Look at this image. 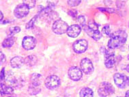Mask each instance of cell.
<instances>
[{
  "instance_id": "cell-1",
  "label": "cell",
  "mask_w": 129,
  "mask_h": 97,
  "mask_svg": "<svg viewBox=\"0 0 129 97\" xmlns=\"http://www.w3.org/2000/svg\"><path fill=\"white\" fill-rule=\"evenodd\" d=\"M126 32L124 30H117L111 34L110 39L108 42V47L110 49L120 48L122 45H124L127 40Z\"/></svg>"
},
{
  "instance_id": "cell-2",
  "label": "cell",
  "mask_w": 129,
  "mask_h": 97,
  "mask_svg": "<svg viewBox=\"0 0 129 97\" xmlns=\"http://www.w3.org/2000/svg\"><path fill=\"white\" fill-rule=\"evenodd\" d=\"M68 25L63 20L58 19L54 22L52 25V30L56 34H63L67 32L68 29Z\"/></svg>"
},
{
  "instance_id": "cell-3",
  "label": "cell",
  "mask_w": 129,
  "mask_h": 97,
  "mask_svg": "<svg viewBox=\"0 0 129 97\" xmlns=\"http://www.w3.org/2000/svg\"><path fill=\"white\" fill-rule=\"evenodd\" d=\"M114 92L115 89L109 82H103L98 90V93L101 97H108L109 95L112 94Z\"/></svg>"
},
{
  "instance_id": "cell-4",
  "label": "cell",
  "mask_w": 129,
  "mask_h": 97,
  "mask_svg": "<svg viewBox=\"0 0 129 97\" xmlns=\"http://www.w3.org/2000/svg\"><path fill=\"white\" fill-rule=\"evenodd\" d=\"M115 85L121 89L125 88L129 84V78L126 75L121 73H115L113 76Z\"/></svg>"
},
{
  "instance_id": "cell-5",
  "label": "cell",
  "mask_w": 129,
  "mask_h": 97,
  "mask_svg": "<svg viewBox=\"0 0 129 97\" xmlns=\"http://www.w3.org/2000/svg\"><path fill=\"white\" fill-rule=\"evenodd\" d=\"M45 86L49 90H55L60 85V79L57 75H50L45 79Z\"/></svg>"
},
{
  "instance_id": "cell-6",
  "label": "cell",
  "mask_w": 129,
  "mask_h": 97,
  "mask_svg": "<svg viewBox=\"0 0 129 97\" xmlns=\"http://www.w3.org/2000/svg\"><path fill=\"white\" fill-rule=\"evenodd\" d=\"M29 12V8L25 4H21L16 6L14 10V14L17 19H22L26 17Z\"/></svg>"
},
{
  "instance_id": "cell-7",
  "label": "cell",
  "mask_w": 129,
  "mask_h": 97,
  "mask_svg": "<svg viewBox=\"0 0 129 97\" xmlns=\"http://www.w3.org/2000/svg\"><path fill=\"white\" fill-rule=\"evenodd\" d=\"M105 66L107 69H111L115 64V57L114 52L109 49L105 51Z\"/></svg>"
},
{
  "instance_id": "cell-8",
  "label": "cell",
  "mask_w": 129,
  "mask_h": 97,
  "mask_svg": "<svg viewBox=\"0 0 129 97\" xmlns=\"http://www.w3.org/2000/svg\"><path fill=\"white\" fill-rule=\"evenodd\" d=\"M88 47L87 41L85 39H81L75 41L73 44V49L77 53H83L86 51Z\"/></svg>"
},
{
  "instance_id": "cell-9",
  "label": "cell",
  "mask_w": 129,
  "mask_h": 97,
  "mask_svg": "<svg viewBox=\"0 0 129 97\" xmlns=\"http://www.w3.org/2000/svg\"><path fill=\"white\" fill-rule=\"evenodd\" d=\"M80 65L82 72L86 75H89L94 71V66L92 61L87 57L83 58Z\"/></svg>"
},
{
  "instance_id": "cell-10",
  "label": "cell",
  "mask_w": 129,
  "mask_h": 97,
  "mask_svg": "<svg viewBox=\"0 0 129 97\" xmlns=\"http://www.w3.org/2000/svg\"><path fill=\"white\" fill-rule=\"evenodd\" d=\"M68 74L69 77L75 81H79L83 76V72L81 69L76 66H73L68 69Z\"/></svg>"
},
{
  "instance_id": "cell-11",
  "label": "cell",
  "mask_w": 129,
  "mask_h": 97,
  "mask_svg": "<svg viewBox=\"0 0 129 97\" xmlns=\"http://www.w3.org/2000/svg\"><path fill=\"white\" fill-rule=\"evenodd\" d=\"M36 40L32 36H25L22 41V46L26 50H32L36 47Z\"/></svg>"
},
{
  "instance_id": "cell-12",
  "label": "cell",
  "mask_w": 129,
  "mask_h": 97,
  "mask_svg": "<svg viewBox=\"0 0 129 97\" xmlns=\"http://www.w3.org/2000/svg\"><path fill=\"white\" fill-rule=\"evenodd\" d=\"M81 31V27L79 25L75 24V25H72L69 26L66 33L68 36H70L71 38H76L79 35Z\"/></svg>"
},
{
  "instance_id": "cell-13",
  "label": "cell",
  "mask_w": 129,
  "mask_h": 97,
  "mask_svg": "<svg viewBox=\"0 0 129 97\" xmlns=\"http://www.w3.org/2000/svg\"><path fill=\"white\" fill-rule=\"evenodd\" d=\"M25 62V59L20 56H16L10 60V65L13 69H19L23 66Z\"/></svg>"
},
{
  "instance_id": "cell-14",
  "label": "cell",
  "mask_w": 129,
  "mask_h": 97,
  "mask_svg": "<svg viewBox=\"0 0 129 97\" xmlns=\"http://www.w3.org/2000/svg\"><path fill=\"white\" fill-rule=\"evenodd\" d=\"M83 28H84L85 31L87 34V35L89 36L90 37H92L94 40H99L102 37V34H101L100 31H92L88 28V27L86 25L83 27Z\"/></svg>"
},
{
  "instance_id": "cell-15",
  "label": "cell",
  "mask_w": 129,
  "mask_h": 97,
  "mask_svg": "<svg viewBox=\"0 0 129 97\" xmlns=\"http://www.w3.org/2000/svg\"><path fill=\"white\" fill-rule=\"evenodd\" d=\"M41 79H42V75L38 73L32 74L30 77L31 84L32 86L35 87H38L41 83Z\"/></svg>"
},
{
  "instance_id": "cell-16",
  "label": "cell",
  "mask_w": 129,
  "mask_h": 97,
  "mask_svg": "<svg viewBox=\"0 0 129 97\" xmlns=\"http://www.w3.org/2000/svg\"><path fill=\"white\" fill-rule=\"evenodd\" d=\"M80 97H94V92L89 88H82L79 93Z\"/></svg>"
},
{
  "instance_id": "cell-17",
  "label": "cell",
  "mask_w": 129,
  "mask_h": 97,
  "mask_svg": "<svg viewBox=\"0 0 129 97\" xmlns=\"http://www.w3.org/2000/svg\"><path fill=\"white\" fill-rule=\"evenodd\" d=\"M14 92V89L10 85H5L1 84V95L11 94Z\"/></svg>"
},
{
  "instance_id": "cell-18",
  "label": "cell",
  "mask_w": 129,
  "mask_h": 97,
  "mask_svg": "<svg viewBox=\"0 0 129 97\" xmlns=\"http://www.w3.org/2000/svg\"><path fill=\"white\" fill-rule=\"evenodd\" d=\"M36 62H37V57L34 55H29L25 59V63L28 66H34L36 64Z\"/></svg>"
},
{
  "instance_id": "cell-19",
  "label": "cell",
  "mask_w": 129,
  "mask_h": 97,
  "mask_svg": "<svg viewBox=\"0 0 129 97\" xmlns=\"http://www.w3.org/2000/svg\"><path fill=\"white\" fill-rule=\"evenodd\" d=\"M21 31V28L19 27H10L7 31V36H8V38H12V36L15 35L16 34L19 33Z\"/></svg>"
},
{
  "instance_id": "cell-20",
  "label": "cell",
  "mask_w": 129,
  "mask_h": 97,
  "mask_svg": "<svg viewBox=\"0 0 129 97\" xmlns=\"http://www.w3.org/2000/svg\"><path fill=\"white\" fill-rule=\"evenodd\" d=\"M14 40L13 38H6L2 43V47L4 48H10L14 45Z\"/></svg>"
},
{
  "instance_id": "cell-21",
  "label": "cell",
  "mask_w": 129,
  "mask_h": 97,
  "mask_svg": "<svg viewBox=\"0 0 129 97\" xmlns=\"http://www.w3.org/2000/svg\"><path fill=\"white\" fill-rule=\"evenodd\" d=\"M87 27H88V28H89V29H91L92 31H99V25L96 23L94 21H93V20H90V21L88 22Z\"/></svg>"
},
{
  "instance_id": "cell-22",
  "label": "cell",
  "mask_w": 129,
  "mask_h": 97,
  "mask_svg": "<svg viewBox=\"0 0 129 97\" xmlns=\"http://www.w3.org/2000/svg\"><path fill=\"white\" fill-rule=\"evenodd\" d=\"M38 17H39V14H38L36 16H34L32 19H31L30 21H29L27 23V25H26V29H30L32 27H34L35 23L37 21L38 19Z\"/></svg>"
},
{
  "instance_id": "cell-23",
  "label": "cell",
  "mask_w": 129,
  "mask_h": 97,
  "mask_svg": "<svg viewBox=\"0 0 129 97\" xmlns=\"http://www.w3.org/2000/svg\"><path fill=\"white\" fill-rule=\"evenodd\" d=\"M23 4H25L29 9H31L36 6V1L35 0H25V1H23Z\"/></svg>"
},
{
  "instance_id": "cell-24",
  "label": "cell",
  "mask_w": 129,
  "mask_h": 97,
  "mask_svg": "<svg viewBox=\"0 0 129 97\" xmlns=\"http://www.w3.org/2000/svg\"><path fill=\"white\" fill-rule=\"evenodd\" d=\"M77 23L80 25V26H83L84 27L85 25V17L83 15H79L78 16L77 18Z\"/></svg>"
},
{
  "instance_id": "cell-25",
  "label": "cell",
  "mask_w": 129,
  "mask_h": 97,
  "mask_svg": "<svg viewBox=\"0 0 129 97\" xmlns=\"http://www.w3.org/2000/svg\"><path fill=\"white\" fill-rule=\"evenodd\" d=\"M81 3V0H69L67 2L68 6H70L71 7H75V6H77L78 5H79Z\"/></svg>"
},
{
  "instance_id": "cell-26",
  "label": "cell",
  "mask_w": 129,
  "mask_h": 97,
  "mask_svg": "<svg viewBox=\"0 0 129 97\" xmlns=\"http://www.w3.org/2000/svg\"><path fill=\"white\" fill-rule=\"evenodd\" d=\"M102 31H103V33L105 34V35L108 36H109V37H110L111 35V34H112L111 33V31L110 27H109V25H105V26H104Z\"/></svg>"
},
{
  "instance_id": "cell-27",
  "label": "cell",
  "mask_w": 129,
  "mask_h": 97,
  "mask_svg": "<svg viewBox=\"0 0 129 97\" xmlns=\"http://www.w3.org/2000/svg\"><path fill=\"white\" fill-rule=\"evenodd\" d=\"M68 14L73 17V19H76L77 16V10L76 9H72L68 11Z\"/></svg>"
},
{
  "instance_id": "cell-28",
  "label": "cell",
  "mask_w": 129,
  "mask_h": 97,
  "mask_svg": "<svg viewBox=\"0 0 129 97\" xmlns=\"http://www.w3.org/2000/svg\"><path fill=\"white\" fill-rule=\"evenodd\" d=\"M99 10L103 12H109V13H112V12H115V10L113 8H99Z\"/></svg>"
},
{
  "instance_id": "cell-29",
  "label": "cell",
  "mask_w": 129,
  "mask_h": 97,
  "mask_svg": "<svg viewBox=\"0 0 129 97\" xmlns=\"http://www.w3.org/2000/svg\"><path fill=\"white\" fill-rule=\"evenodd\" d=\"M5 79V68H3L1 71V83L4 81Z\"/></svg>"
},
{
  "instance_id": "cell-30",
  "label": "cell",
  "mask_w": 129,
  "mask_h": 97,
  "mask_svg": "<svg viewBox=\"0 0 129 97\" xmlns=\"http://www.w3.org/2000/svg\"><path fill=\"white\" fill-rule=\"evenodd\" d=\"M0 55H1V64H4L6 62V56L3 53L2 51L0 52Z\"/></svg>"
},
{
  "instance_id": "cell-31",
  "label": "cell",
  "mask_w": 129,
  "mask_h": 97,
  "mask_svg": "<svg viewBox=\"0 0 129 97\" xmlns=\"http://www.w3.org/2000/svg\"><path fill=\"white\" fill-rule=\"evenodd\" d=\"M0 14H1V18H0V21H1V23H2V20H3V18H4V15H3L2 12H0Z\"/></svg>"
},
{
  "instance_id": "cell-32",
  "label": "cell",
  "mask_w": 129,
  "mask_h": 97,
  "mask_svg": "<svg viewBox=\"0 0 129 97\" xmlns=\"http://www.w3.org/2000/svg\"><path fill=\"white\" fill-rule=\"evenodd\" d=\"M125 97H129V90H128L125 94Z\"/></svg>"
},
{
  "instance_id": "cell-33",
  "label": "cell",
  "mask_w": 129,
  "mask_h": 97,
  "mask_svg": "<svg viewBox=\"0 0 129 97\" xmlns=\"http://www.w3.org/2000/svg\"><path fill=\"white\" fill-rule=\"evenodd\" d=\"M128 59H129V55H128Z\"/></svg>"
},
{
  "instance_id": "cell-34",
  "label": "cell",
  "mask_w": 129,
  "mask_h": 97,
  "mask_svg": "<svg viewBox=\"0 0 129 97\" xmlns=\"http://www.w3.org/2000/svg\"><path fill=\"white\" fill-rule=\"evenodd\" d=\"M8 97H11V96H8Z\"/></svg>"
},
{
  "instance_id": "cell-35",
  "label": "cell",
  "mask_w": 129,
  "mask_h": 97,
  "mask_svg": "<svg viewBox=\"0 0 129 97\" xmlns=\"http://www.w3.org/2000/svg\"><path fill=\"white\" fill-rule=\"evenodd\" d=\"M128 27H129V24H128Z\"/></svg>"
}]
</instances>
